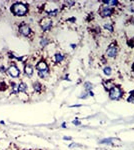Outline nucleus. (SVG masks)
<instances>
[{"label":"nucleus","instance_id":"1a4fd4ad","mask_svg":"<svg viewBox=\"0 0 134 150\" xmlns=\"http://www.w3.org/2000/svg\"><path fill=\"white\" fill-rule=\"evenodd\" d=\"M24 71H25V74L27 75V76H31V75L33 74V67L30 64H27L24 67Z\"/></svg>","mask_w":134,"mask_h":150},{"label":"nucleus","instance_id":"2eb2a0df","mask_svg":"<svg viewBox=\"0 0 134 150\" xmlns=\"http://www.w3.org/2000/svg\"><path fill=\"white\" fill-rule=\"evenodd\" d=\"M103 72H104V74H105V75H107V76H109V75H111V73H112V70H111V68H110L109 66H106V67H104Z\"/></svg>","mask_w":134,"mask_h":150},{"label":"nucleus","instance_id":"f3484780","mask_svg":"<svg viewBox=\"0 0 134 150\" xmlns=\"http://www.w3.org/2000/svg\"><path fill=\"white\" fill-rule=\"evenodd\" d=\"M104 28L107 29L108 31H110V32L113 31V26H112L111 23H106V24H104Z\"/></svg>","mask_w":134,"mask_h":150},{"label":"nucleus","instance_id":"6ab92c4d","mask_svg":"<svg viewBox=\"0 0 134 150\" xmlns=\"http://www.w3.org/2000/svg\"><path fill=\"white\" fill-rule=\"evenodd\" d=\"M101 144H112V139L111 138H108V139H103L100 141Z\"/></svg>","mask_w":134,"mask_h":150},{"label":"nucleus","instance_id":"9d476101","mask_svg":"<svg viewBox=\"0 0 134 150\" xmlns=\"http://www.w3.org/2000/svg\"><path fill=\"white\" fill-rule=\"evenodd\" d=\"M17 89L19 92H26L27 91V84L24 83V82H21V83H19Z\"/></svg>","mask_w":134,"mask_h":150},{"label":"nucleus","instance_id":"f8f14e48","mask_svg":"<svg viewBox=\"0 0 134 150\" xmlns=\"http://www.w3.org/2000/svg\"><path fill=\"white\" fill-rule=\"evenodd\" d=\"M63 59H64V56H63L61 53H56V54H55V62H56V63L62 62Z\"/></svg>","mask_w":134,"mask_h":150},{"label":"nucleus","instance_id":"7ed1b4c3","mask_svg":"<svg viewBox=\"0 0 134 150\" xmlns=\"http://www.w3.org/2000/svg\"><path fill=\"white\" fill-rule=\"evenodd\" d=\"M40 26L43 29V31H48L52 26V21L49 18H43L40 21Z\"/></svg>","mask_w":134,"mask_h":150},{"label":"nucleus","instance_id":"ddd939ff","mask_svg":"<svg viewBox=\"0 0 134 150\" xmlns=\"http://www.w3.org/2000/svg\"><path fill=\"white\" fill-rule=\"evenodd\" d=\"M48 74H49L48 70H45V71H38V76H39L40 78H46V77L48 76Z\"/></svg>","mask_w":134,"mask_h":150},{"label":"nucleus","instance_id":"39448f33","mask_svg":"<svg viewBox=\"0 0 134 150\" xmlns=\"http://www.w3.org/2000/svg\"><path fill=\"white\" fill-rule=\"evenodd\" d=\"M7 73L10 75L11 77H13V78H17L19 75H20V71H19V69H18L15 65H11V66L7 69Z\"/></svg>","mask_w":134,"mask_h":150},{"label":"nucleus","instance_id":"f257e3e1","mask_svg":"<svg viewBox=\"0 0 134 150\" xmlns=\"http://www.w3.org/2000/svg\"><path fill=\"white\" fill-rule=\"evenodd\" d=\"M11 11L16 16H24L26 13H27L28 8H27V6H26L25 4L17 2V3H15V4L12 5Z\"/></svg>","mask_w":134,"mask_h":150},{"label":"nucleus","instance_id":"f03ea898","mask_svg":"<svg viewBox=\"0 0 134 150\" xmlns=\"http://www.w3.org/2000/svg\"><path fill=\"white\" fill-rule=\"evenodd\" d=\"M109 97L112 100H118L122 97V90L119 86H113L110 90H109Z\"/></svg>","mask_w":134,"mask_h":150},{"label":"nucleus","instance_id":"20e7f679","mask_svg":"<svg viewBox=\"0 0 134 150\" xmlns=\"http://www.w3.org/2000/svg\"><path fill=\"white\" fill-rule=\"evenodd\" d=\"M113 13V9L110 7V6H103L100 10V15L101 17H109L111 16Z\"/></svg>","mask_w":134,"mask_h":150},{"label":"nucleus","instance_id":"bb28decb","mask_svg":"<svg viewBox=\"0 0 134 150\" xmlns=\"http://www.w3.org/2000/svg\"><path fill=\"white\" fill-rule=\"evenodd\" d=\"M131 24H133V25H134V18H133V19H131Z\"/></svg>","mask_w":134,"mask_h":150},{"label":"nucleus","instance_id":"0eeeda50","mask_svg":"<svg viewBox=\"0 0 134 150\" xmlns=\"http://www.w3.org/2000/svg\"><path fill=\"white\" fill-rule=\"evenodd\" d=\"M19 32L23 35V36H28L30 33H31V29L30 27L28 26L27 24H21L19 26Z\"/></svg>","mask_w":134,"mask_h":150},{"label":"nucleus","instance_id":"dca6fc26","mask_svg":"<svg viewBox=\"0 0 134 150\" xmlns=\"http://www.w3.org/2000/svg\"><path fill=\"white\" fill-rule=\"evenodd\" d=\"M84 88H85V90H86L87 92H89V91L92 90L93 86H92V84H91L90 82H85V83H84Z\"/></svg>","mask_w":134,"mask_h":150},{"label":"nucleus","instance_id":"b1692460","mask_svg":"<svg viewBox=\"0 0 134 150\" xmlns=\"http://www.w3.org/2000/svg\"><path fill=\"white\" fill-rule=\"evenodd\" d=\"M70 147H81V145H79V144H71Z\"/></svg>","mask_w":134,"mask_h":150},{"label":"nucleus","instance_id":"cd10ccee","mask_svg":"<svg viewBox=\"0 0 134 150\" xmlns=\"http://www.w3.org/2000/svg\"><path fill=\"white\" fill-rule=\"evenodd\" d=\"M133 41H134V38H133Z\"/></svg>","mask_w":134,"mask_h":150},{"label":"nucleus","instance_id":"aec40b11","mask_svg":"<svg viewBox=\"0 0 134 150\" xmlns=\"http://www.w3.org/2000/svg\"><path fill=\"white\" fill-rule=\"evenodd\" d=\"M57 13H58V9H55V10L49 11V12H48V15H49V16H55Z\"/></svg>","mask_w":134,"mask_h":150},{"label":"nucleus","instance_id":"393cba45","mask_svg":"<svg viewBox=\"0 0 134 150\" xmlns=\"http://www.w3.org/2000/svg\"><path fill=\"white\" fill-rule=\"evenodd\" d=\"M0 72H5V68H4V67H1V68H0Z\"/></svg>","mask_w":134,"mask_h":150},{"label":"nucleus","instance_id":"6e6552de","mask_svg":"<svg viewBox=\"0 0 134 150\" xmlns=\"http://www.w3.org/2000/svg\"><path fill=\"white\" fill-rule=\"evenodd\" d=\"M36 69L38 71H45V70H48V66H47V64H46L45 61H40V62L37 63Z\"/></svg>","mask_w":134,"mask_h":150},{"label":"nucleus","instance_id":"a878e982","mask_svg":"<svg viewBox=\"0 0 134 150\" xmlns=\"http://www.w3.org/2000/svg\"><path fill=\"white\" fill-rule=\"evenodd\" d=\"M64 140H71V137H64Z\"/></svg>","mask_w":134,"mask_h":150},{"label":"nucleus","instance_id":"5701e85b","mask_svg":"<svg viewBox=\"0 0 134 150\" xmlns=\"http://www.w3.org/2000/svg\"><path fill=\"white\" fill-rule=\"evenodd\" d=\"M72 123H73L74 125H80V121H79V120H74Z\"/></svg>","mask_w":134,"mask_h":150},{"label":"nucleus","instance_id":"423d86ee","mask_svg":"<svg viewBox=\"0 0 134 150\" xmlns=\"http://www.w3.org/2000/svg\"><path fill=\"white\" fill-rule=\"evenodd\" d=\"M116 54H117V47L114 44L110 45L108 47V49H107V51H106V56L110 57V58H113V57L116 56Z\"/></svg>","mask_w":134,"mask_h":150},{"label":"nucleus","instance_id":"4be33fe9","mask_svg":"<svg viewBox=\"0 0 134 150\" xmlns=\"http://www.w3.org/2000/svg\"><path fill=\"white\" fill-rule=\"evenodd\" d=\"M74 3H75V2H73V1H67V2H65V4H66L67 6H72Z\"/></svg>","mask_w":134,"mask_h":150},{"label":"nucleus","instance_id":"412c9836","mask_svg":"<svg viewBox=\"0 0 134 150\" xmlns=\"http://www.w3.org/2000/svg\"><path fill=\"white\" fill-rule=\"evenodd\" d=\"M128 102H131V103H134V95H130L128 97Z\"/></svg>","mask_w":134,"mask_h":150},{"label":"nucleus","instance_id":"9b49d317","mask_svg":"<svg viewBox=\"0 0 134 150\" xmlns=\"http://www.w3.org/2000/svg\"><path fill=\"white\" fill-rule=\"evenodd\" d=\"M104 86L106 90H110L114 85H113V81H104Z\"/></svg>","mask_w":134,"mask_h":150},{"label":"nucleus","instance_id":"4468645a","mask_svg":"<svg viewBox=\"0 0 134 150\" xmlns=\"http://www.w3.org/2000/svg\"><path fill=\"white\" fill-rule=\"evenodd\" d=\"M33 88H34V90H35V91L40 92V91L42 90V85H41L39 82H35V83L33 84Z\"/></svg>","mask_w":134,"mask_h":150},{"label":"nucleus","instance_id":"a211bd4d","mask_svg":"<svg viewBox=\"0 0 134 150\" xmlns=\"http://www.w3.org/2000/svg\"><path fill=\"white\" fill-rule=\"evenodd\" d=\"M49 43V40L47 39V38H41V41H40V45L42 46V47H45L47 44Z\"/></svg>","mask_w":134,"mask_h":150}]
</instances>
